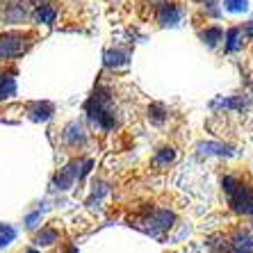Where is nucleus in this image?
<instances>
[{
	"instance_id": "nucleus-2",
	"label": "nucleus",
	"mask_w": 253,
	"mask_h": 253,
	"mask_svg": "<svg viewBox=\"0 0 253 253\" xmlns=\"http://www.w3.org/2000/svg\"><path fill=\"white\" fill-rule=\"evenodd\" d=\"M12 237H14V230L12 228H2V226H0V247H2V244H7Z\"/></svg>"
},
{
	"instance_id": "nucleus-3",
	"label": "nucleus",
	"mask_w": 253,
	"mask_h": 253,
	"mask_svg": "<svg viewBox=\"0 0 253 253\" xmlns=\"http://www.w3.org/2000/svg\"><path fill=\"white\" fill-rule=\"evenodd\" d=\"M53 240H55V233H53V230H43L42 235L37 237V242H39V244H50Z\"/></svg>"
},
{
	"instance_id": "nucleus-1",
	"label": "nucleus",
	"mask_w": 253,
	"mask_h": 253,
	"mask_svg": "<svg viewBox=\"0 0 253 253\" xmlns=\"http://www.w3.org/2000/svg\"><path fill=\"white\" fill-rule=\"evenodd\" d=\"M32 43H35V35L32 32H21V30L5 32L0 37V57H18Z\"/></svg>"
}]
</instances>
